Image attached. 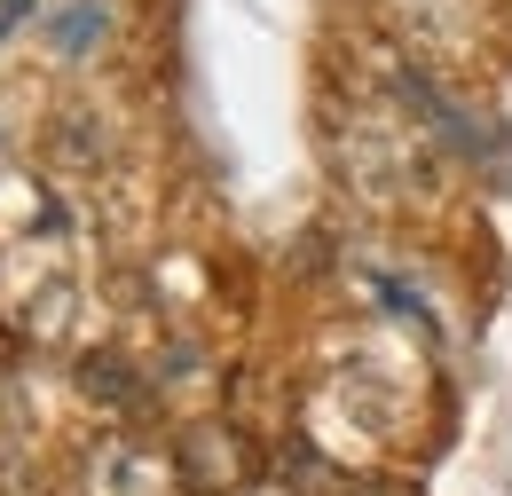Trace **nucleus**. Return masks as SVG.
<instances>
[{"label": "nucleus", "instance_id": "f257e3e1", "mask_svg": "<svg viewBox=\"0 0 512 496\" xmlns=\"http://www.w3.org/2000/svg\"><path fill=\"white\" fill-rule=\"evenodd\" d=\"M386 87H394V103H402L410 119L426 126V134H434L442 150H457L465 166H497V158H505V134H497L489 119H473V111H465V103L449 95V87L434 79V71H426V63L386 56Z\"/></svg>", "mask_w": 512, "mask_h": 496}, {"label": "nucleus", "instance_id": "f03ea898", "mask_svg": "<svg viewBox=\"0 0 512 496\" xmlns=\"http://www.w3.org/2000/svg\"><path fill=\"white\" fill-rule=\"evenodd\" d=\"M379 16L394 24L402 48H418V63H465L481 40V0H379Z\"/></svg>", "mask_w": 512, "mask_h": 496}, {"label": "nucleus", "instance_id": "7ed1b4c3", "mask_svg": "<svg viewBox=\"0 0 512 496\" xmlns=\"http://www.w3.org/2000/svg\"><path fill=\"white\" fill-rule=\"evenodd\" d=\"M79 386H87L95 402H111V410H142V402L158 394V378L134 371L119 347H87V355H79Z\"/></svg>", "mask_w": 512, "mask_h": 496}, {"label": "nucleus", "instance_id": "20e7f679", "mask_svg": "<svg viewBox=\"0 0 512 496\" xmlns=\"http://www.w3.org/2000/svg\"><path fill=\"white\" fill-rule=\"evenodd\" d=\"M103 16H111L103 0H71V8H56V16H48V40H56V56L79 63L95 40H103Z\"/></svg>", "mask_w": 512, "mask_h": 496}, {"label": "nucleus", "instance_id": "39448f33", "mask_svg": "<svg viewBox=\"0 0 512 496\" xmlns=\"http://www.w3.org/2000/svg\"><path fill=\"white\" fill-rule=\"evenodd\" d=\"M245 496H300V489H284V481H276V489H245Z\"/></svg>", "mask_w": 512, "mask_h": 496}]
</instances>
